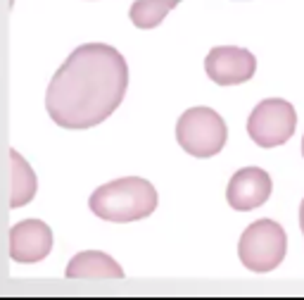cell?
Returning a JSON list of instances; mask_svg holds the SVG:
<instances>
[{
	"label": "cell",
	"instance_id": "6da1fadb",
	"mask_svg": "<svg viewBox=\"0 0 304 300\" xmlns=\"http://www.w3.org/2000/svg\"><path fill=\"white\" fill-rule=\"evenodd\" d=\"M129 88V65L107 43H86L65 60L50 79L45 110L62 129H90L121 105Z\"/></svg>",
	"mask_w": 304,
	"mask_h": 300
},
{
	"label": "cell",
	"instance_id": "7a4b0ae2",
	"mask_svg": "<svg viewBox=\"0 0 304 300\" xmlns=\"http://www.w3.org/2000/svg\"><path fill=\"white\" fill-rule=\"evenodd\" d=\"M157 200H160L157 190L147 179L124 176L95 188L88 205L100 220L126 224V222L150 217L157 210Z\"/></svg>",
	"mask_w": 304,
	"mask_h": 300
},
{
	"label": "cell",
	"instance_id": "3957f363",
	"mask_svg": "<svg viewBox=\"0 0 304 300\" xmlns=\"http://www.w3.org/2000/svg\"><path fill=\"white\" fill-rule=\"evenodd\" d=\"M178 146L193 157H214L228 139L226 122L211 107H190L176 124Z\"/></svg>",
	"mask_w": 304,
	"mask_h": 300
},
{
	"label": "cell",
	"instance_id": "277c9868",
	"mask_svg": "<svg viewBox=\"0 0 304 300\" xmlns=\"http://www.w3.org/2000/svg\"><path fill=\"white\" fill-rule=\"evenodd\" d=\"M288 236L273 220H257L242 231L238 243L240 262L252 271H271L285 260Z\"/></svg>",
	"mask_w": 304,
	"mask_h": 300
},
{
	"label": "cell",
	"instance_id": "5b68a950",
	"mask_svg": "<svg viewBox=\"0 0 304 300\" xmlns=\"http://www.w3.org/2000/svg\"><path fill=\"white\" fill-rule=\"evenodd\" d=\"M297 126L295 107L283 98L261 100L247 119V133L259 148H276L292 139Z\"/></svg>",
	"mask_w": 304,
	"mask_h": 300
},
{
	"label": "cell",
	"instance_id": "8992f818",
	"mask_svg": "<svg viewBox=\"0 0 304 300\" xmlns=\"http://www.w3.org/2000/svg\"><path fill=\"white\" fill-rule=\"evenodd\" d=\"M257 60L250 50L238 45H219L211 48L204 58V72L219 86H235L245 84L254 76Z\"/></svg>",
	"mask_w": 304,
	"mask_h": 300
},
{
	"label": "cell",
	"instance_id": "52a82bcc",
	"mask_svg": "<svg viewBox=\"0 0 304 300\" xmlns=\"http://www.w3.org/2000/svg\"><path fill=\"white\" fill-rule=\"evenodd\" d=\"M271 190H273V181L268 172H264L261 167H242L231 176L228 188H226V200L233 210L247 212V210L264 205Z\"/></svg>",
	"mask_w": 304,
	"mask_h": 300
},
{
	"label": "cell",
	"instance_id": "ba28073f",
	"mask_svg": "<svg viewBox=\"0 0 304 300\" xmlns=\"http://www.w3.org/2000/svg\"><path fill=\"white\" fill-rule=\"evenodd\" d=\"M52 248V231L41 220H24L10 229V257L15 262H41Z\"/></svg>",
	"mask_w": 304,
	"mask_h": 300
},
{
	"label": "cell",
	"instance_id": "9c48e42d",
	"mask_svg": "<svg viewBox=\"0 0 304 300\" xmlns=\"http://www.w3.org/2000/svg\"><path fill=\"white\" fill-rule=\"evenodd\" d=\"M124 269L114 257L100 250H83L67 264V279H121Z\"/></svg>",
	"mask_w": 304,
	"mask_h": 300
},
{
	"label": "cell",
	"instance_id": "30bf717a",
	"mask_svg": "<svg viewBox=\"0 0 304 300\" xmlns=\"http://www.w3.org/2000/svg\"><path fill=\"white\" fill-rule=\"evenodd\" d=\"M38 181L29 162L17 150H10V207H22L36 196Z\"/></svg>",
	"mask_w": 304,
	"mask_h": 300
},
{
	"label": "cell",
	"instance_id": "8fae6325",
	"mask_svg": "<svg viewBox=\"0 0 304 300\" xmlns=\"http://www.w3.org/2000/svg\"><path fill=\"white\" fill-rule=\"evenodd\" d=\"M181 3L183 0H136L129 10V17L138 29H155Z\"/></svg>",
	"mask_w": 304,
	"mask_h": 300
},
{
	"label": "cell",
	"instance_id": "7c38bea8",
	"mask_svg": "<svg viewBox=\"0 0 304 300\" xmlns=\"http://www.w3.org/2000/svg\"><path fill=\"white\" fill-rule=\"evenodd\" d=\"M299 227H302V234H304V200H302V205H299Z\"/></svg>",
	"mask_w": 304,
	"mask_h": 300
},
{
	"label": "cell",
	"instance_id": "4fadbf2b",
	"mask_svg": "<svg viewBox=\"0 0 304 300\" xmlns=\"http://www.w3.org/2000/svg\"><path fill=\"white\" fill-rule=\"evenodd\" d=\"M302 155H304V139H302Z\"/></svg>",
	"mask_w": 304,
	"mask_h": 300
}]
</instances>
